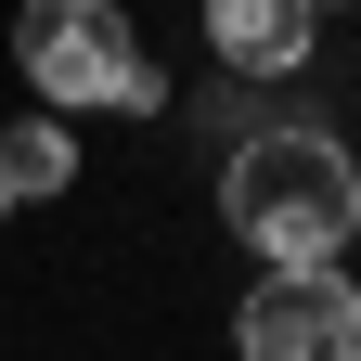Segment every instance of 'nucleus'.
Here are the masks:
<instances>
[{
  "instance_id": "obj_1",
  "label": "nucleus",
  "mask_w": 361,
  "mask_h": 361,
  "mask_svg": "<svg viewBox=\"0 0 361 361\" xmlns=\"http://www.w3.org/2000/svg\"><path fill=\"white\" fill-rule=\"evenodd\" d=\"M219 219L271 258V271H297V258H336L361 233V168L336 129H310V116H258L233 129V155H219Z\"/></svg>"
},
{
  "instance_id": "obj_2",
  "label": "nucleus",
  "mask_w": 361,
  "mask_h": 361,
  "mask_svg": "<svg viewBox=\"0 0 361 361\" xmlns=\"http://www.w3.org/2000/svg\"><path fill=\"white\" fill-rule=\"evenodd\" d=\"M13 65H26L39 104H65V116L78 104H116V116H155L168 104L142 26H129L116 0H26V13H13Z\"/></svg>"
},
{
  "instance_id": "obj_3",
  "label": "nucleus",
  "mask_w": 361,
  "mask_h": 361,
  "mask_svg": "<svg viewBox=\"0 0 361 361\" xmlns=\"http://www.w3.org/2000/svg\"><path fill=\"white\" fill-rule=\"evenodd\" d=\"M361 336V284L336 258H297V271H271V284L233 310V348L245 361H336Z\"/></svg>"
},
{
  "instance_id": "obj_4",
  "label": "nucleus",
  "mask_w": 361,
  "mask_h": 361,
  "mask_svg": "<svg viewBox=\"0 0 361 361\" xmlns=\"http://www.w3.org/2000/svg\"><path fill=\"white\" fill-rule=\"evenodd\" d=\"M310 0H207V52L233 65V78H297L310 65Z\"/></svg>"
},
{
  "instance_id": "obj_5",
  "label": "nucleus",
  "mask_w": 361,
  "mask_h": 361,
  "mask_svg": "<svg viewBox=\"0 0 361 361\" xmlns=\"http://www.w3.org/2000/svg\"><path fill=\"white\" fill-rule=\"evenodd\" d=\"M65 180H78V129L65 116H26L0 142V194H65Z\"/></svg>"
},
{
  "instance_id": "obj_6",
  "label": "nucleus",
  "mask_w": 361,
  "mask_h": 361,
  "mask_svg": "<svg viewBox=\"0 0 361 361\" xmlns=\"http://www.w3.org/2000/svg\"><path fill=\"white\" fill-rule=\"evenodd\" d=\"M336 361H361V336H348V348H336Z\"/></svg>"
},
{
  "instance_id": "obj_7",
  "label": "nucleus",
  "mask_w": 361,
  "mask_h": 361,
  "mask_svg": "<svg viewBox=\"0 0 361 361\" xmlns=\"http://www.w3.org/2000/svg\"><path fill=\"white\" fill-rule=\"evenodd\" d=\"M310 13H336V0H310Z\"/></svg>"
},
{
  "instance_id": "obj_8",
  "label": "nucleus",
  "mask_w": 361,
  "mask_h": 361,
  "mask_svg": "<svg viewBox=\"0 0 361 361\" xmlns=\"http://www.w3.org/2000/svg\"><path fill=\"white\" fill-rule=\"evenodd\" d=\"M0 207H13V194H0Z\"/></svg>"
},
{
  "instance_id": "obj_9",
  "label": "nucleus",
  "mask_w": 361,
  "mask_h": 361,
  "mask_svg": "<svg viewBox=\"0 0 361 361\" xmlns=\"http://www.w3.org/2000/svg\"><path fill=\"white\" fill-rule=\"evenodd\" d=\"M348 168H361V155H348Z\"/></svg>"
}]
</instances>
